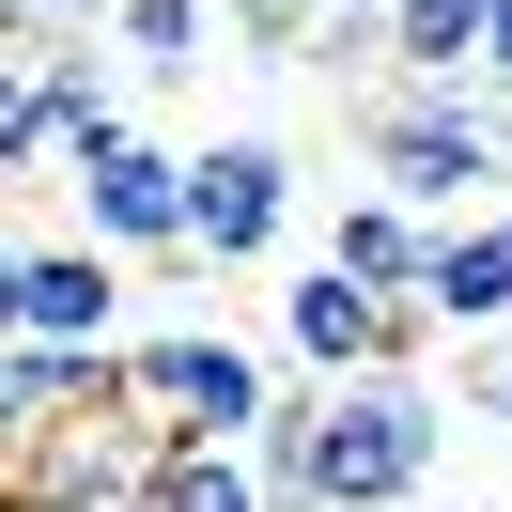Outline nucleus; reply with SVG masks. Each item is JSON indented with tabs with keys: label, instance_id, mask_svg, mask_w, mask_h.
I'll list each match as a JSON object with an SVG mask.
<instances>
[{
	"label": "nucleus",
	"instance_id": "obj_3",
	"mask_svg": "<svg viewBox=\"0 0 512 512\" xmlns=\"http://www.w3.org/2000/svg\"><path fill=\"white\" fill-rule=\"evenodd\" d=\"M357 140H373V187L419 218H466L481 187H512V94H404L388 78L357 109Z\"/></svg>",
	"mask_w": 512,
	"mask_h": 512
},
{
	"label": "nucleus",
	"instance_id": "obj_11",
	"mask_svg": "<svg viewBox=\"0 0 512 512\" xmlns=\"http://www.w3.org/2000/svg\"><path fill=\"white\" fill-rule=\"evenodd\" d=\"M435 249H450V218H419V202H388V187H357L342 233H326V264L373 280V295H419V280H435Z\"/></svg>",
	"mask_w": 512,
	"mask_h": 512
},
{
	"label": "nucleus",
	"instance_id": "obj_15",
	"mask_svg": "<svg viewBox=\"0 0 512 512\" xmlns=\"http://www.w3.org/2000/svg\"><path fill=\"white\" fill-rule=\"evenodd\" d=\"M16 16H47V32H63V16H78V0H16ZM94 16H109V0H94Z\"/></svg>",
	"mask_w": 512,
	"mask_h": 512
},
{
	"label": "nucleus",
	"instance_id": "obj_2",
	"mask_svg": "<svg viewBox=\"0 0 512 512\" xmlns=\"http://www.w3.org/2000/svg\"><path fill=\"white\" fill-rule=\"evenodd\" d=\"M125 419H156L171 450H249L280 419V357H249L233 326H140L125 342Z\"/></svg>",
	"mask_w": 512,
	"mask_h": 512
},
{
	"label": "nucleus",
	"instance_id": "obj_9",
	"mask_svg": "<svg viewBox=\"0 0 512 512\" xmlns=\"http://www.w3.org/2000/svg\"><path fill=\"white\" fill-rule=\"evenodd\" d=\"M0 419H16V450L94 435V419H125V357H94V342H16V357H0Z\"/></svg>",
	"mask_w": 512,
	"mask_h": 512
},
{
	"label": "nucleus",
	"instance_id": "obj_4",
	"mask_svg": "<svg viewBox=\"0 0 512 512\" xmlns=\"http://www.w3.org/2000/svg\"><path fill=\"white\" fill-rule=\"evenodd\" d=\"M94 140H125V63H109V32H47V16H16V94H0V156H16V187H63Z\"/></svg>",
	"mask_w": 512,
	"mask_h": 512
},
{
	"label": "nucleus",
	"instance_id": "obj_7",
	"mask_svg": "<svg viewBox=\"0 0 512 512\" xmlns=\"http://www.w3.org/2000/svg\"><path fill=\"white\" fill-rule=\"evenodd\" d=\"M280 233H295V156L264 125L202 140V156H187V264H264Z\"/></svg>",
	"mask_w": 512,
	"mask_h": 512
},
{
	"label": "nucleus",
	"instance_id": "obj_16",
	"mask_svg": "<svg viewBox=\"0 0 512 512\" xmlns=\"http://www.w3.org/2000/svg\"><path fill=\"white\" fill-rule=\"evenodd\" d=\"M419 512H435V497H419Z\"/></svg>",
	"mask_w": 512,
	"mask_h": 512
},
{
	"label": "nucleus",
	"instance_id": "obj_10",
	"mask_svg": "<svg viewBox=\"0 0 512 512\" xmlns=\"http://www.w3.org/2000/svg\"><path fill=\"white\" fill-rule=\"evenodd\" d=\"M419 311H435V342H497V326H512V218H450Z\"/></svg>",
	"mask_w": 512,
	"mask_h": 512
},
{
	"label": "nucleus",
	"instance_id": "obj_17",
	"mask_svg": "<svg viewBox=\"0 0 512 512\" xmlns=\"http://www.w3.org/2000/svg\"><path fill=\"white\" fill-rule=\"evenodd\" d=\"M373 16H388V0H373Z\"/></svg>",
	"mask_w": 512,
	"mask_h": 512
},
{
	"label": "nucleus",
	"instance_id": "obj_5",
	"mask_svg": "<svg viewBox=\"0 0 512 512\" xmlns=\"http://www.w3.org/2000/svg\"><path fill=\"white\" fill-rule=\"evenodd\" d=\"M419 342H435V311H419V295H373V280H342V264H295V280H280V357H295L311 388L419 373Z\"/></svg>",
	"mask_w": 512,
	"mask_h": 512
},
{
	"label": "nucleus",
	"instance_id": "obj_13",
	"mask_svg": "<svg viewBox=\"0 0 512 512\" xmlns=\"http://www.w3.org/2000/svg\"><path fill=\"white\" fill-rule=\"evenodd\" d=\"M202 16H218V0H109L94 32L125 47V63H156V78H171V63H202Z\"/></svg>",
	"mask_w": 512,
	"mask_h": 512
},
{
	"label": "nucleus",
	"instance_id": "obj_8",
	"mask_svg": "<svg viewBox=\"0 0 512 512\" xmlns=\"http://www.w3.org/2000/svg\"><path fill=\"white\" fill-rule=\"evenodd\" d=\"M0 311H16V342H94V357H125V249L32 233V249L0 264Z\"/></svg>",
	"mask_w": 512,
	"mask_h": 512
},
{
	"label": "nucleus",
	"instance_id": "obj_1",
	"mask_svg": "<svg viewBox=\"0 0 512 512\" xmlns=\"http://www.w3.org/2000/svg\"><path fill=\"white\" fill-rule=\"evenodd\" d=\"M435 388L419 373H357V388H280V419L249 435L280 512H419L435 497Z\"/></svg>",
	"mask_w": 512,
	"mask_h": 512
},
{
	"label": "nucleus",
	"instance_id": "obj_12",
	"mask_svg": "<svg viewBox=\"0 0 512 512\" xmlns=\"http://www.w3.org/2000/svg\"><path fill=\"white\" fill-rule=\"evenodd\" d=\"M156 512H280V497H264L249 450H171V466H156Z\"/></svg>",
	"mask_w": 512,
	"mask_h": 512
},
{
	"label": "nucleus",
	"instance_id": "obj_14",
	"mask_svg": "<svg viewBox=\"0 0 512 512\" xmlns=\"http://www.w3.org/2000/svg\"><path fill=\"white\" fill-rule=\"evenodd\" d=\"M481 94H512V0H497V47H481Z\"/></svg>",
	"mask_w": 512,
	"mask_h": 512
},
{
	"label": "nucleus",
	"instance_id": "obj_6",
	"mask_svg": "<svg viewBox=\"0 0 512 512\" xmlns=\"http://www.w3.org/2000/svg\"><path fill=\"white\" fill-rule=\"evenodd\" d=\"M63 202H78V233L94 249H125V264H187V156L171 140H94V156L63 171Z\"/></svg>",
	"mask_w": 512,
	"mask_h": 512
}]
</instances>
